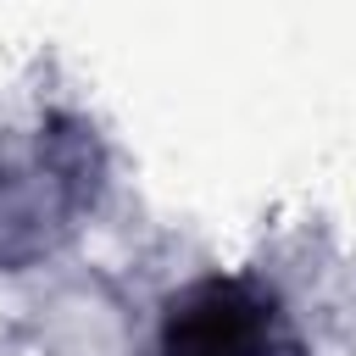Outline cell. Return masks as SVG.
<instances>
[{
    "instance_id": "6da1fadb",
    "label": "cell",
    "mask_w": 356,
    "mask_h": 356,
    "mask_svg": "<svg viewBox=\"0 0 356 356\" xmlns=\"http://www.w3.org/2000/svg\"><path fill=\"white\" fill-rule=\"evenodd\" d=\"M273 312L234 278H200L167 306L161 356H267Z\"/></svg>"
}]
</instances>
